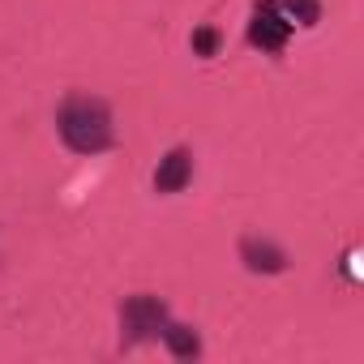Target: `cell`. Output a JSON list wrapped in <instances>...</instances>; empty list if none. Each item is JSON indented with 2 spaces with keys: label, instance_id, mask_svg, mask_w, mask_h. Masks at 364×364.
Returning a JSON list of instances; mask_svg holds the SVG:
<instances>
[{
  "label": "cell",
  "instance_id": "1",
  "mask_svg": "<svg viewBox=\"0 0 364 364\" xmlns=\"http://www.w3.org/2000/svg\"><path fill=\"white\" fill-rule=\"evenodd\" d=\"M56 129H60V141L73 154H103L116 141L112 112L95 95H69L60 103V112H56Z\"/></svg>",
  "mask_w": 364,
  "mask_h": 364
},
{
  "label": "cell",
  "instance_id": "8",
  "mask_svg": "<svg viewBox=\"0 0 364 364\" xmlns=\"http://www.w3.org/2000/svg\"><path fill=\"white\" fill-rule=\"evenodd\" d=\"M219 43H223V35H219L215 26L193 31V52H198V56H219Z\"/></svg>",
  "mask_w": 364,
  "mask_h": 364
},
{
  "label": "cell",
  "instance_id": "6",
  "mask_svg": "<svg viewBox=\"0 0 364 364\" xmlns=\"http://www.w3.org/2000/svg\"><path fill=\"white\" fill-rule=\"evenodd\" d=\"M159 338L167 343V351H171L176 360H198V355H202V334H198L193 326H185V321H167Z\"/></svg>",
  "mask_w": 364,
  "mask_h": 364
},
{
  "label": "cell",
  "instance_id": "7",
  "mask_svg": "<svg viewBox=\"0 0 364 364\" xmlns=\"http://www.w3.org/2000/svg\"><path fill=\"white\" fill-rule=\"evenodd\" d=\"M279 9L287 22H300V26H317L321 22V5L317 0H279Z\"/></svg>",
  "mask_w": 364,
  "mask_h": 364
},
{
  "label": "cell",
  "instance_id": "4",
  "mask_svg": "<svg viewBox=\"0 0 364 364\" xmlns=\"http://www.w3.org/2000/svg\"><path fill=\"white\" fill-rule=\"evenodd\" d=\"M189 180H193V150L176 146L159 159V167H154V189L159 193H185Z\"/></svg>",
  "mask_w": 364,
  "mask_h": 364
},
{
  "label": "cell",
  "instance_id": "3",
  "mask_svg": "<svg viewBox=\"0 0 364 364\" xmlns=\"http://www.w3.org/2000/svg\"><path fill=\"white\" fill-rule=\"evenodd\" d=\"M287 39H291V22L283 18L279 0H257L253 18H249V43L262 52H283Z\"/></svg>",
  "mask_w": 364,
  "mask_h": 364
},
{
  "label": "cell",
  "instance_id": "5",
  "mask_svg": "<svg viewBox=\"0 0 364 364\" xmlns=\"http://www.w3.org/2000/svg\"><path fill=\"white\" fill-rule=\"evenodd\" d=\"M240 262L253 274H283L287 270V253L274 240H262V236H245L240 240Z\"/></svg>",
  "mask_w": 364,
  "mask_h": 364
},
{
  "label": "cell",
  "instance_id": "2",
  "mask_svg": "<svg viewBox=\"0 0 364 364\" xmlns=\"http://www.w3.org/2000/svg\"><path fill=\"white\" fill-rule=\"evenodd\" d=\"M167 321L171 317H167V304L159 296H129L120 304V347L129 351V347H141V343L159 338Z\"/></svg>",
  "mask_w": 364,
  "mask_h": 364
}]
</instances>
